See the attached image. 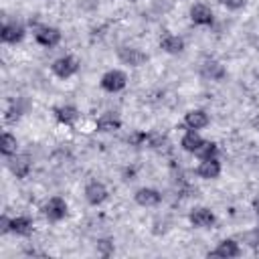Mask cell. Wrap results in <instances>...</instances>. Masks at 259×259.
I'll list each match as a JSON object with an SVG mask.
<instances>
[{"label": "cell", "mask_w": 259, "mask_h": 259, "mask_svg": "<svg viewBox=\"0 0 259 259\" xmlns=\"http://www.w3.org/2000/svg\"><path fill=\"white\" fill-rule=\"evenodd\" d=\"M202 75H204L206 79L219 81V79L225 77V69H223V65L217 63V61H204V65H202Z\"/></svg>", "instance_id": "cell-19"}, {"label": "cell", "mask_w": 259, "mask_h": 259, "mask_svg": "<svg viewBox=\"0 0 259 259\" xmlns=\"http://www.w3.org/2000/svg\"><path fill=\"white\" fill-rule=\"evenodd\" d=\"M117 55L125 65H132V67H140V65H144L148 61L146 53H142L140 49H132V47H121Z\"/></svg>", "instance_id": "cell-6"}, {"label": "cell", "mask_w": 259, "mask_h": 259, "mask_svg": "<svg viewBox=\"0 0 259 259\" xmlns=\"http://www.w3.org/2000/svg\"><path fill=\"white\" fill-rule=\"evenodd\" d=\"M227 8H233V10H237V8H243L245 6V0H221Z\"/></svg>", "instance_id": "cell-23"}, {"label": "cell", "mask_w": 259, "mask_h": 259, "mask_svg": "<svg viewBox=\"0 0 259 259\" xmlns=\"http://www.w3.org/2000/svg\"><path fill=\"white\" fill-rule=\"evenodd\" d=\"M34 38H36L38 45L51 49V47L59 45V40H61V30L55 28V26H38L36 32H34Z\"/></svg>", "instance_id": "cell-3"}, {"label": "cell", "mask_w": 259, "mask_h": 259, "mask_svg": "<svg viewBox=\"0 0 259 259\" xmlns=\"http://www.w3.org/2000/svg\"><path fill=\"white\" fill-rule=\"evenodd\" d=\"M184 123H186L188 130H200V127H204L208 123V115L202 109H192V111L186 113Z\"/></svg>", "instance_id": "cell-14"}, {"label": "cell", "mask_w": 259, "mask_h": 259, "mask_svg": "<svg viewBox=\"0 0 259 259\" xmlns=\"http://www.w3.org/2000/svg\"><path fill=\"white\" fill-rule=\"evenodd\" d=\"M0 152H2L4 156H8V158L16 154V138H14L12 134L6 132V134L2 136V148H0Z\"/></svg>", "instance_id": "cell-22"}, {"label": "cell", "mask_w": 259, "mask_h": 259, "mask_svg": "<svg viewBox=\"0 0 259 259\" xmlns=\"http://www.w3.org/2000/svg\"><path fill=\"white\" fill-rule=\"evenodd\" d=\"M119 125H121V121L113 113H103L97 119V130L99 132H115V130H119Z\"/></svg>", "instance_id": "cell-18"}, {"label": "cell", "mask_w": 259, "mask_h": 259, "mask_svg": "<svg viewBox=\"0 0 259 259\" xmlns=\"http://www.w3.org/2000/svg\"><path fill=\"white\" fill-rule=\"evenodd\" d=\"M45 214L49 221H61L67 214V202L61 196H53L45 204Z\"/></svg>", "instance_id": "cell-4"}, {"label": "cell", "mask_w": 259, "mask_h": 259, "mask_svg": "<svg viewBox=\"0 0 259 259\" xmlns=\"http://www.w3.org/2000/svg\"><path fill=\"white\" fill-rule=\"evenodd\" d=\"M190 223H192L194 227H198V229H208V227H212V223H214V214H212L208 208L200 206V208H194V210L190 212Z\"/></svg>", "instance_id": "cell-8"}, {"label": "cell", "mask_w": 259, "mask_h": 259, "mask_svg": "<svg viewBox=\"0 0 259 259\" xmlns=\"http://www.w3.org/2000/svg\"><path fill=\"white\" fill-rule=\"evenodd\" d=\"M125 83H127V77H125V73H121V71H107L103 77H101V87L105 89V91H109V93H115V91H121L123 87H125Z\"/></svg>", "instance_id": "cell-1"}, {"label": "cell", "mask_w": 259, "mask_h": 259, "mask_svg": "<svg viewBox=\"0 0 259 259\" xmlns=\"http://www.w3.org/2000/svg\"><path fill=\"white\" fill-rule=\"evenodd\" d=\"M0 227H2V233H8V231H10V219H8L6 214H2V219H0Z\"/></svg>", "instance_id": "cell-24"}, {"label": "cell", "mask_w": 259, "mask_h": 259, "mask_svg": "<svg viewBox=\"0 0 259 259\" xmlns=\"http://www.w3.org/2000/svg\"><path fill=\"white\" fill-rule=\"evenodd\" d=\"M55 113H57V119L65 125H73L79 119V111L73 105H61V107L55 109Z\"/></svg>", "instance_id": "cell-16"}, {"label": "cell", "mask_w": 259, "mask_h": 259, "mask_svg": "<svg viewBox=\"0 0 259 259\" xmlns=\"http://www.w3.org/2000/svg\"><path fill=\"white\" fill-rule=\"evenodd\" d=\"M160 47L166 51V53H170V55H176V53H180L182 49H184V40L180 38V36H174V34H164L162 38H160Z\"/></svg>", "instance_id": "cell-15"}, {"label": "cell", "mask_w": 259, "mask_h": 259, "mask_svg": "<svg viewBox=\"0 0 259 259\" xmlns=\"http://www.w3.org/2000/svg\"><path fill=\"white\" fill-rule=\"evenodd\" d=\"M85 198H87L89 204H101V202L107 198V188H105V184H103V182H97V180L89 182V184L85 186Z\"/></svg>", "instance_id": "cell-5"}, {"label": "cell", "mask_w": 259, "mask_h": 259, "mask_svg": "<svg viewBox=\"0 0 259 259\" xmlns=\"http://www.w3.org/2000/svg\"><path fill=\"white\" fill-rule=\"evenodd\" d=\"M77 69H79L77 59H73V57H69V55H67V57H59V59L53 63V73H55L57 77H61V79H67V77L75 75Z\"/></svg>", "instance_id": "cell-2"}, {"label": "cell", "mask_w": 259, "mask_h": 259, "mask_svg": "<svg viewBox=\"0 0 259 259\" xmlns=\"http://www.w3.org/2000/svg\"><path fill=\"white\" fill-rule=\"evenodd\" d=\"M204 140L196 134V130H188L186 134H184V138H182V148L186 150V152H196L198 148H200V144H202Z\"/></svg>", "instance_id": "cell-20"}, {"label": "cell", "mask_w": 259, "mask_h": 259, "mask_svg": "<svg viewBox=\"0 0 259 259\" xmlns=\"http://www.w3.org/2000/svg\"><path fill=\"white\" fill-rule=\"evenodd\" d=\"M24 36V26L18 22H6L0 30V38L4 42H18Z\"/></svg>", "instance_id": "cell-7"}, {"label": "cell", "mask_w": 259, "mask_h": 259, "mask_svg": "<svg viewBox=\"0 0 259 259\" xmlns=\"http://www.w3.org/2000/svg\"><path fill=\"white\" fill-rule=\"evenodd\" d=\"M200 160H206V158H217V154H219V148H217V144L214 142H202L200 144V148L194 152Z\"/></svg>", "instance_id": "cell-21"}, {"label": "cell", "mask_w": 259, "mask_h": 259, "mask_svg": "<svg viewBox=\"0 0 259 259\" xmlns=\"http://www.w3.org/2000/svg\"><path fill=\"white\" fill-rule=\"evenodd\" d=\"M30 158H28V154H20V156H14L12 160H10V170L14 172V176L16 178H26L28 176V172H30Z\"/></svg>", "instance_id": "cell-9"}, {"label": "cell", "mask_w": 259, "mask_h": 259, "mask_svg": "<svg viewBox=\"0 0 259 259\" xmlns=\"http://www.w3.org/2000/svg\"><path fill=\"white\" fill-rule=\"evenodd\" d=\"M239 253H241V249H239V245H237L233 239H225V241H221L219 247H217L214 251H210L212 257H225V259L239 257Z\"/></svg>", "instance_id": "cell-10"}, {"label": "cell", "mask_w": 259, "mask_h": 259, "mask_svg": "<svg viewBox=\"0 0 259 259\" xmlns=\"http://www.w3.org/2000/svg\"><path fill=\"white\" fill-rule=\"evenodd\" d=\"M190 18H192L194 24L206 26V24L212 22V12H210V8L204 6V4H194V6L190 8Z\"/></svg>", "instance_id": "cell-12"}, {"label": "cell", "mask_w": 259, "mask_h": 259, "mask_svg": "<svg viewBox=\"0 0 259 259\" xmlns=\"http://www.w3.org/2000/svg\"><path fill=\"white\" fill-rule=\"evenodd\" d=\"M162 200V194L156 188H140L136 192V202L142 206H156Z\"/></svg>", "instance_id": "cell-11"}, {"label": "cell", "mask_w": 259, "mask_h": 259, "mask_svg": "<svg viewBox=\"0 0 259 259\" xmlns=\"http://www.w3.org/2000/svg\"><path fill=\"white\" fill-rule=\"evenodd\" d=\"M10 231L16 233V235H30L32 233V221L28 217H16V219H10Z\"/></svg>", "instance_id": "cell-17"}, {"label": "cell", "mask_w": 259, "mask_h": 259, "mask_svg": "<svg viewBox=\"0 0 259 259\" xmlns=\"http://www.w3.org/2000/svg\"><path fill=\"white\" fill-rule=\"evenodd\" d=\"M196 172L202 178H217L221 174V162L217 158H206V160L200 162V166L196 168Z\"/></svg>", "instance_id": "cell-13"}, {"label": "cell", "mask_w": 259, "mask_h": 259, "mask_svg": "<svg viewBox=\"0 0 259 259\" xmlns=\"http://www.w3.org/2000/svg\"><path fill=\"white\" fill-rule=\"evenodd\" d=\"M255 208H257V219H259V198H255Z\"/></svg>", "instance_id": "cell-25"}]
</instances>
